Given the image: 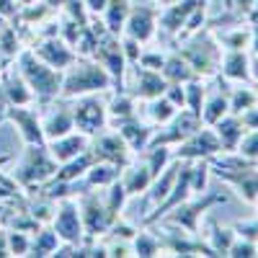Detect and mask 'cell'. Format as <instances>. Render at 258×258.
Instances as JSON below:
<instances>
[{"mask_svg": "<svg viewBox=\"0 0 258 258\" xmlns=\"http://www.w3.org/2000/svg\"><path fill=\"white\" fill-rule=\"evenodd\" d=\"M3 121H6V119H3V116H0V124H3Z\"/></svg>", "mask_w": 258, "mask_h": 258, "instance_id": "cell-63", "label": "cell"}, {"mask_svg": "<svg viewBox=\"0 0 258 258\" xmlns=\"http://www.w3.org/2000/svg\"><path fill=\"white\" fill-rule=\"evenodd\" d=\"M52 230L57 232V238L62 243H70V245H80L85 238V230H83V220H80V209H78V199L75 197H64L57 199L54 207V217H52Z\"/></svg>", "mask_w": 258, "mask_h": 258, "instance_id": "cell-10", "label": "cell"}, {"mask_svg": "<svg viewBox=\"0 0 258 258\" xmlns=\"http://www.w3.org/2000/svg\"><path fill=\"white\" fill-rule=\"evenodd\" d=\"M240 121L245 124V129H258V106L243 111V114H240Z\"/></svg>", "mask_w": 258, "mask_h": 258, "instance_id": "cell-50", "label": "cell"}, {"mask_svg": "<svg viewBox=\"0 0 258 258\" xmlns=\"http://www.w3.org/2000/svg\"><path fill=\"white\" fill-rule=\"evenodd\" d=\"M222 202H225V197H220V194H209V197H202V199L188 197L183 204H178L176 209H170L165 217H160L158 222H168V225H173V227H181V230H186V232L197 235V232L202 230L204 214H207L212 207L222 204Z\"/></svg>", "mask_w": 258, "mask_h": 258, "instance_id": "cell-7", "label": "cell"}, {"mask_svg": "<svg viewBox=\"0 0 258 258\" xmlns=\"http://www.w3.org/2000/svg\"><path fill=\"white\" fill-rule=\"evenodd\" d=\"M253 165H255V170H258V160H255V163H253Z\"/></svg>", "mask_w": 258, "mask_h": 258, "instance_id": "cell-62", "label": "cell"}, {"mask_svg": "<svg viewBox=\"0 0 258 258\" xmlns=\"http://www.w3.org/2000/svg\"><path fill=\"white\" fill-rule=\"evenodd\" d=\"M207 3H212V0H176V3H170V6H163L158 11V29L176 39L178 31L183 29V24L188 21V16Z\"/></svg>", "mask_w": 258, "mask_h": 258, "instance_id": "cell-17", "label": "cell"}, {"mask_svg": "<svg viewBox=\"0 0 258 258\" xmlns=\"http://www.w3.org/2000/svg\"><path fill=\"white\" fill-rule=\"evenodd\" d=\"M250 16H258V0L253 3V13H250Z\"/></svg>", "mask_w": 258, "mask_h": 258, "instance_id": "cell-59", "label": "cell"}, {"mask_svg": "<svg viewBox=\"0 0 258 258\" xmlns=\"http://www.w3.org/2000/svg\"><path fill=\"white\" fill-rule=\"evenodd\" d=\"M16 3H18L21 8H24V6H34V3H36V0H16Z\"/></svg>", "mask_w": 258, "mask_h": 258, "instance_id": "cell-58", "label": "cell"}, {"mask_svg": "<svg viewBox=\"0 0 258 258\" xmlns=\"http://www.w3.org/2000/svg\"><path fill=\"white\" fill-rule=\"evenodd\" d=\"M235 153L250 163L258 160V129H245V135L238 142V147H235Z\"/></svg>", "mask_w": 258, "mask_h": 258, "instance_id": "cell-41", "label": "cell"}, {"mask_svg": "<svg viewBox=\"0 0 258 258\" xmlns=\"http://www.w3.org/2000/svg\"><path fill=\"white\" fill-rule=\"evenodd\" d=\"M93 59L101 62V64H103V70L111 75V80H114V91H124L129 64H126V57H124V49H121V36L103 31V34L98 36V44H96Z\"/></svg>", "mask_w": 258, "mask_h": 258, "instance_id": "cell-8", "label": "cell"}, {"mask_svg": "<svg viewBox=\"0 0 258 258\" xmlns=\"http://www.w3.org/2000/svg\"><path fill=\"white\" fill-rule=\"evenodd\" d=\"M250 83L258 88V54H250Z\"/></svg>", "mask_w": 258, "mask_h": 258, "instance_id": "cell-54", "label": "cell"}, {"mask_svg": "<svg viewBox=\"0 0 258 258\" xmlns=\"http://www.w3.org/2000/svg\"><path fill=\"white\" fill-rule=\"evenodd\" d=\"M93 163H96V155H93V150L88 147V150H85V153H80L78 158H73V160H68V163H59L54 178H57V181L75 183V181H80V178L85 176V170H88Z\"/></svg>", "mask_w": 258, "mask_h": 258, "instance_id": "cell-30", "label": "cell"}, {"mask_svg": "<svg viewBox=\"0 0 258 258\" xmlns=\"http://www.w3.org/2000/svg\"><path fill=\"white\" fill-rule=\"evenodd\" d=\"M78 209H80V220H83V230H85V238H103L109 232L114 217L106 209L103 202V194H98V188H83L78 194Z\"/></svg>", "mask_w": 258, "mask_h": 258, "instance_id": "cell-6", "label": "cell"}, {"mask_svg": "<svg viewBox=\"0 0 258 258\" xmlns=\"http://www.w3.org/2000/svg\"><path fill=\"white\" fill-rule=\"evenodd\" d=\"M114 129L124 137V142L132 147L135 155H140L142 150L150 145V140H153V132H155V126L150 124V121H142L140 116H132V119H126V121H119Z\"/></svg>", "mask_w": 258, "mask_h": 258, "instance_id": "cell-24", "label": "cell"}, {"mask_svg": "<svg viewBox=\"0 0 258 258\" xmlns=\"http://www.w3.org/2000/svg\"><path fill=\"white\" fill-rule=\"evenodd\" d=\"M3 209H6V207H3V204H0V225H3Z\"/></svg>", "mask_w": 258, "mask_h": 258, "instance_id": "cell-61", "label": "cell"}, {"mask_svg": "<svg viewBox=\"0 0 258 258\" xmlns=\"http://www.w3.org/2000/svg\"><path fill=\"white\" fill-rule=\"evenodd\" d=\"M217 78H220L222 88L214 91V93H207V98H204V103H202V111H199V119H202V124H207V126H214L225 114H230V103H227L230 83H227L222 75H217Z\"/></svg>", "mask_w": 258, "mask_h": 258, "instance_id": "cell-25", "label": "cell"}, {"mask_svg": "<svg viewBox=\"0 0 258 258\" xmlns=\"http://www.w3.org/2000/svg\"><path fill=\"white\" fill-rule=\"evenodd\" d=\"M91 150H93L96 160H106V163H111L116 168H124L129 160L135 158L132 147L124 142V137L116 132V129H111V132H109V126L91 140Z\"/></svg>", "mask_w": 258, "mask_h": 258, "instance_id": "cell-14", "label": "cell"}, {"mask_svg": "<svg viewBox=\"0 0 258 258\" xmlns=\"http://www.w3.org/2000/svg\"><path fill=\"white\" fill-rule=\"evenodd\" d=\"M114 91L111 75L103 70V64L96 62L93 57H75V62L62 73V88L59 98H80L91 93H109Z\"/></svg>", "mask_w": 258, "mask_h": 258, "instance_id": "cell-1", "label": "cell"}, {"mask_svg": "<svg viewBox=\"0 0 258 258\" xmlns=\"http://www.w3.org/2000/svg\"><path fill=\"white\" fill-rule=\"evenodd\" d=\"M129 11H132V0H109V6L103 8V13L98 18L103 21V26H106V31H109V34L121 36Z\"/></svg>", "mask_w": 258, "mask_h": 258, "instance_id": "cell-29", "label": "cell"}, {"mask_svg": "<svg viewBox=\"0 0 258 258\" xmlns=\"http://www.w3.org/2000/svg\"><path fill=\"white\" fill-rule=\"evenodd\" d=\"M158 11L160 6H137L132 3V11L126 16V24H124V34L121 36H132L137 39L140 44H150L155 36H158Z\"/></svg>", "mask_w": 258, "mask_h": 258, "instance_id": "cell-15", "label": "cell"}, {"mask_svg": "<svg viewBox=\"0 0 258 258\" xmlns=\"http://www.w3.org/2000/svg\"><path fill=\"white\" fill-rule=\"evenodd\" d=\"M212 129H214V135H217L222 150H235L238 142L243 140V135H245V124L240 121L238 114H225Z\"/></svg>", "mask_w": 258, "mask_h": 258, "instance_id": "cell-27", "label": "cell"}, {"mask_svg": "<svg viewBox=\"0 0 258 258\" xmlns=\"http://www.w3.org/2000/svg\"><path fill=\"white\" fill-rule=\"evenodd\" d=\"M83 3H85V8H88L91 16H101L103 8L109 6V0H83Z\"/></svg>", "mask_w": 258, "mask_h": 258, "instance_id": "cell-52", "label": "cell"}, {"mask_svg": "<svg viewBox=\"0 0 258 258\" xmlns=\"http://www.w3.org/2000/svg\"><path fill=\"white\" fill-rule=\"evenodd\" d=\"M21 6L16 3V0H0V16H3L6 21H16Z\"/></svg>", "mask_w": 258, "mask_h": 258, "instance_id": "cell-49", "label": "cell"}, {"mask_svg": "<svg viewBox=\"0 0 258 258\" xmlns=\"http://www.w3.org/2000/svg\"><path fill=\"white\" fill-rule=\"evenodd\" d=\"M255 255H258V243L235 235V240L227 248V258H255Z\"/></svg>", "mask_w": 258, "mask_h": 258, "instance_id": "cell-43", "label": "cell"}, {"mask_svg": "<svg viewBox=\"0 0 258 258\" xmlns=\"http://www.w3.org/2000/svg\"><path fill=\"white\" fill-rule=\"evenodd\" d=\"M29 49L41 59V62H47L49 68L64 73L70 68V64L75 62V49L64 41L62 36H34V41L29 44Z\"/></svg>", "mask_w": 258, "mask_h": 258, "instance_id": "cell-13", "label": "cell"}, {"mask_svg": "<svg viewBox=\"0 0 258 258\" xmlns=\"http://www.w3.org/2000/svg\"><path fill=\"white\" fill-rule=\"evenodd\" d=\"M0 88H3V98L8 106H29V103H36L29 83L24 80V75H21V70L16 68V62H11L3 78H0Z\"/></svg>", "mask_w": 258, "mask_h": 258, "instance_id": "cell-19", "label": "cell"}, {"mask_svg": "<svg viewBox=\"0 0 258 258\" xmlns=\"http://www.w3.org/2000/svg\"><path fill=\"white\" fill-rule=\"evenodd\" d=\"M41 3H44V6H49L54 13H59V8H62V0H41Z\"/></svg>", "mask_w": 258, "mask_h": 258, "instance_id": "cell-55", "label": "cell"}, {"mask_svg": "<svg viewBox=\"0 0 258 258\" xmlns=\"http://www.w3.org/2000/svg\"><path fill=\"white\" fill-rule=\"evenodd\" d=\"M170 103L176 106V109H183L186 103V93H183V83H168L165 85V93H163Z\"/></svg>", "mask_w": 258, "mask_h": 258, "instance_id": "cell-46", "label": "cell"}, {"mask_svg": "<svg viewBox=\"0 0 258 258\" xmlns=\"http://www.w3.org/2000/svg\"><path fill=\"white\" fill-rule=\"evenodd\" d=\"M160 75H163L168 83H188L191 78H197V73L191 70V64L181 57L178 49H173V52L165 54V62H163Z\"/></svg>", "mask_w": 258, "mask_h": 258, "instance_id": "cell-32", "label": "cell"}, {"mask_svg": "<svg viewBox=\"0 0 258 258\" xmlns=\"http://www.w3.org/2000/svg\"><path fill=\"white\" fill-rule=\"evenodd\" d=\"M227 103H230V114H243L253 106H258V88L253 83H232L227 91Z\"/></svg>", "mask_w": 258, "mask_h": 258, "instance_id": "cell-28", "label": "cell"}, {"mask_svg": "<svg viewBox=\"0 0 258 258\" xmlns=\"http://www.w3.org/2000/svg\"><path fill=\"white\" fill-rule=\"evenodd\" d=\"M57 165L59 163L49 155L47 145H26L24 153H21V158L16 160L13 170H11V176L21 186V191L31 194L41 183H47L49 178H54Z\"/></svg>", "mask_w": 258, "mask_h": 258, "instance_id": "cell-4", "label": "cell"}, {"mask_svg": "<svg viewBox=\"0 0 258 258\" xmlns=\"http://www.w3.org/2000/svg\"><path fill=\"white\" fill-rule=\"evenodd\" d=\"M176 49L181 52V57L191 64V70L197 73V78H204V80H212L214 75L220 73V57H222V47L217 44L212 29L204 26L202 31L191 34L186 39H178L176 41Z\"/></svg>", "mask_w": 258, "mask_h": 258, "instance_id": "cell-3", "label": "cell"}, {"mask_svg": "<svg viewBox=\"0 0 258 258\" xmlns=\"http://www.w3.org/2000/svg\"><path fill=\"white\" fill-rule=\"evenodd\" d=\"M199 126H202V119H199L197 114L188 111V109H178V114L170 119V121L155 126L150 145H168V147H176L178 142H183L186 137H191Z\"/></svg>", "mask_w": 258, "mask_h": 258, "instance_id": "cell-12", "label": "cell"}, {"mask_svg": "<svg viewBox=\"0 0 258 258\" xmlns=\"http://www.w3.org/2000/svg\"><path fill=\"white\" fill-rule=\"evenodd\" d=\"M126 75H132V85H126V88H132V91H126V93H132L137 101H150V98H158L165 93V85L168 80L155 73V70H145V68H129Z\"/></svg>", "mask_w": 258, "mask_h": 258, "instance_id": "cell-18", "label": "cell"}, {"mask_svg": "<svg viewBox=\"0 0 258 258\" xmlns=\"http://www.w3.org/2000/svg\"><path fill=\"white\" fill-rule=\"evenodd\" d=\"M13 62L21 70V75H24V80L29 83V88L36 98V106H44V103L59 98V88H62V73L59 70L49 68L47 62H41L29 47L21 49Z\"/></svg>", "mask_w": 258, "mask_h": 258, "instance_id": "cell-2", "label": "cell"}, {"mask_svg": "<svg viewBox=\"0 0 258 258\" xmlns=\"http://www.w3.org/2000/svg\"><path fill=\"white\" fill-rule=\"evenodd\" d=\"M59 238L57 232L52 230V225H41L34 235H31V250L29 255H36V258H47V255H54V250L59 248Z\"/></svg>", "mask_w": 258, "mask_h": 258, "instance_id": "cell-35", "label": "cell"}, {"mask_svg": "<svg viewBox=\"0 0 258 258\" xmlns=\"http://www.w3.org/2000/svg\"><path fill=\"white\" fill-rule=\"evenodd\" d=\"M217 178L222 183H227L230 188H235V194H238L245 204L255 202V197H258V170H255V165L230 170V173H217Z\"/></svg>", "mask_w": 258, "mask_h": 258, "instance_id": "cell-23", "label": "cell"}, {"mask_svg": "<svg viewBox=\"0 0 258 258\" xmlns=\"http://www.w3.org/2000/svg\"><path fill=\"white\" fill-rule=\"evenodd\" d=\"M217 153H222V145L214 135V129L202 124L191 137H186L183 142H178L173 147V158L178 160H209Z\"/></svg>", "mask_w": 258, "mask_h": 258, "instance_id": "cell-11", "label": "cell"}, {"mask_svg": "<svg viewBox=\"0 0 258 258\" xmlns=\"http://www.w3.org/2000/svg\"><path fill=\"white\" fill-rule=\"evenodd\" d=\"M6 121L16 126L24 145H47L44 129H41V109L36 103L29 106H8L6 103Z\"/></svg>", "mask_w": 258, "mask_h": 258, "instance_id": "cell-9", "label": "cell"}, {"mask_svg": "<svg viewBox=\"0 0 258 258\" xmlns=\"http://www.w3.org/2000/svg\"><path fill=\"white\" fill-rule=\"evenodd\" d=\"M8 248H11V255H16V258L29 255V250H31V235L8 227Z\"/></svg>", "mask_w": 258, "mask_h": 258, "instance_id": "cell-42", "label": "cell"}, {"mask_svg": "<svg viewBox=\"0 0 258 258\" xmlns=\"http://www.w3.org/2000/svg\"><path fill=\"white\" fill-rule=\"evenodd\" d=\"M91 147V137L78 132V129H73V132L62 135V137H54V140H47V150L49 155L57 160V163H68L73 158H78L80 153H85V150Z\"/></svg>", "mask_w": 258, "mask_h": 258, "instance_id": "cell-21", "label": "cell"}, {"mask_svg": "<svg viewBox=\"0 0 258 258\" xmlns=\"http://www.w3.org/2000/svg\"><path fill=\"white\" fill-rule=\"evenodd\" d=\"M183 93H186V103H183V109L194 111L199 116L202 111V103L207 98V80L204 78H191L188 83H183Z\"/></svg>", "mask_w": 258, "mask_h": 258, "instance_id": "cell-39", "label": "cell"}, {"mask_svg": "<svg viewBox=\"0 0 258 258\" xmlns=\"http://www.w3.org/2000/svg\"><path fill=\"white\" fill-rule=\"evenodd\" d=\"M253 3L255 0H227V11H232L235 16H240V18H250Z\"/></svg>", "mask_w": 258, "mask_h": 258, "instance_id": "cell-48", "label": "cell"}, {"mask_svg": "<svg viewBox=\"0 0 258 258\" xmlns=\"http://www.w3.org/2000/svg\"><path fill=\"white\" fill-rule=\"evenodd\" d=\"M209 176H212L209 160H191V191H194V197L207 191V181H209Z\"/></svg>", "mask_w": 258, "mask_h": 258, "instance_id": "cell-40", "label": "cell"}, {"mask_svg": "<svg viewBox=\"0 0 258 258\" xmlns=\"http://www.w3.org/2000/svg\"><path fill=\"white\" fill-rule=\"evenodd\" d=\"M101 194H103V202H106V209H109V214H111L114 220H119L121 212H124V207H126V202H129V194L124 191L121 181H114L111 186L101 188Z\"/></svg>", "mask_w": 258, "mask_h": 258, "instance_id": "cell-38", "label": "cell"}, {"mask_svg": "<svg viewBox=\"0 0 258 258\" xmlns=\"http://www.w3.org/2000/svg\"><path fill=\"white\" fill-rule=\"evenodd\" d=\"M106 96L109 93H91V96H80L70 101V111L75 129L83 135H88L91 140L101 135L109 126V111H106Z\"/></svg>", "mask_w": 258, "mask_h": 258, "instance_id": "cell-5", "label": "cell"}, {"mask_svg": "<svg viewBox=\"0 0 258 258\" xmlns=\"http://www.w3.org/2000/svg\"><path fill=\"white\" fill-rule=\"evenodd\" d=\"M0 258H11V248H8V227L0 225Z\"/></svg>", "mask_w": 258, "mask_h": 258, "instance_id": "cell-53", "label": "cell"}, {"mask_svg": "<svg viewBox=\"0 0 258 258\" xmlns=\"http://www.w3.org/2000/svg\"><path fill=\"white\" fill-rule=\"evenodd\" d=\"M253 209H255V217H258V197H255V202H253Z\"/></svg>", "mask_w": 258, "mask_h": 258, "instance_id": "cell-60", "label": "cell"}, {"mask_svg": "<svg viewBox=\"0 0 258 258\" xmlns=\"http://www.w3.org/2000/svg\"><path fill=\"white\" fill-rule=\"evenodd\" d=\"M248 24H250V54H258V16H250Z\"/></svg>", "mask_w": 258, "mask_h": 258, "instance_id": "cell-51", "label": "cell"}, {"mask_svg": "<svg viewBox=\"0 0 258 258\" xmlns=\"http://www.w3.org/2000/svg\"><path fill=\"white\" fill-rule=\"evenodd\" d=\"M121 176V168L111 165V163H106V160H96L88 170H85V176H83V183L88 186V188H106V186H111L114 181H119Z\"/></svg>", "mask_w": 258, "mask_h": 258, "instance_id": "cell-31", "label": "cell"}, {"mask_svg": "<svg viewBox=\"0 0 258 258\" xmlns=\"http://www.w3.org/2000/svg\"><path fill=\"white\" fill-rule=\"evenodd\" d=\"M235 235L238 238H245V240H253V243H258V217L253 214L250 220H240V222H235Z\"/></svg>", "mask_w": 258, "mask_h": 258, "instance_id": "cell-45", "label": "cell"}, {"mask_svg": "<svg viewBox=\"0 0 258 258\" xmlns=\"http://www.w3.org/2000/svg\"><path fill=\"white\" fill-rule=\"evenodd\" d=\"M41 109V129H44V137L47 140H54V137H62L75 129V121H73V111H70V101L68 98H54Z\"/></svg>", "mask_w": 258, "mask_h": 258, "instance_id": "cell-16", "label": "cell"}, {"mask_svg": "<svg viewBox=\"0 0 258 258\" xmlns=\"http://www.w3.org/2000/svg\"><path fill=\"white\" fill-rule=\"evenodd\" d=\"M119 181H121L124 191L129 194V199H132V197H145L150 183H153V173H150V168L142 160V155H135L132 160L121 168Z\"/></svg>", "mask_w": 258, "mask_h": 258, "instance_id": "cell-20", "label": "cell"}, {"mask_svg": "<svg viewBox=\"0 0 258 258\" xmlns=\"http://www.w3.org/2000/svg\"><path fill=\"white\" fill-rule=\"evenodd\" d=\"M163 62H165V54L163 52H158V49H142L140 52V59H137V68L160 73L163 70Z\"/></svg>", "mask_w": 258, "mask_h": 258, "instance_id": "cell-44", "label": "cell"}, {"mask_svg": "<svg viewBox=\"0 0 258 258\" xmlns=\"http://www.w3.org/2000/svg\"><path fill=\"white\" fill-rule=\"evenodd\" d=\"M232 240H235L232 227H225L220 222H209V232H204V245L209 248L212 255H227V248H230Z\"/></svg>", "mask_w": 258, "mask_h": 258, "instance_id": "cell-33", "label": "cell"}, {"mask_svg": "<svg viewBox=\"0 0 258 258\" xmlns=\"http://www.w3.org/2000/svg\"><path fill=\"white\" fill-rule=\"evenodd\" d=\"M106 111H109V126H116L119 121L140 116L137 98L132 93H126V91H109V98H106Z\"/></svg>", "mask_w": 258, "mask_h": 258, "instance_id": "cell-26", "label": "cell"}, {"mask_svg": "<svg viewBox=\"0 0 258 258\" xmlns=\"http://www.w3.org/2000/svg\"><path fill=\"white\" fill-rule=\"evenodd\" d=\"M145 114H147V121L153 124V126H160V124H165V121H170L176 114H178V109L173 103H170L165 96H158V98H150V101H145Z\"/></svg>", "mask_w": 258, "mask_h": 258, "instance_id": "cell-37", "label": "cell"}, {"mask_svg": "<svg viewBox=\"0 0 258 258\" xmlns=\"http://www.w3.org/2000/svg\"><path fill=\"white\" fill-rule=\"evenodd\" d=\"M140 155H142V160L147 163L150 173H153V178H155L160 170L168 168L170 160H173V147H168V145H147Z\"/></svg>", "mask_w": 258, "mask_h": 258, "instance_id": "cell-36", "label": "cell"}, {"mask_svg": "<svg viewBox=\"0 0 258 258\" xmlns=\"http://www.w3.org/2000/svg\"><path fill=\"white\" fill-rule=\"evenodd\" d=\"M227 83H250V52L248 49H222L220 73Z\"/></svg>", "mask_w": 258, "mask_h": 258, "instance_id": "cell-22", "label": "cell"}, {"mask_svg": "<svg viewBox=\"0 0 258 258\" xmlns=\"http://www.w3.org/2000/svg\"><path fill=\"white\" fill-rule=\"evenodd\" d=\"M153 3H155V6H160V8H163V6H170V3H176V0H153Z\"/></svg>", "mask_w": 258, "mask_h": 258, "instance_id": "cell-57", "label": "cell"}, {"mask_svg": "<svg viewBox=\"0 0 258 258\" xmlns=\"http://www.w3.org/2000/svg\"><path fill=\"white\" fill-rule=\"evenodd\" d=\"M8 64H11V62H6L3 57H0V78H3V73H6V68H8Z\"/></svg>", "mask_w": 258, "mask_h": 258, "instance_id": "cell-56", "label": "cell"}, {"mask_svg": "<svg viewBox=\"0 0 258 258\" xmlns=\"http://www.w3.org/2000/svg\"><path fill=\"white\" fill-rule=\"evenodd\" d=\"M114 243H106V255H114V258H126L132 255V245H129L126 240H116L111 238Z\"/></svg>", "mask_w": 258, "mask_h": 258, "instance_id": "cell-47", "label": "cell"}, {"mask_svg": "<svg viewBox=\"0 0 258 258\" xmlns=\"http://www.w3.org/2000/svg\"><path fill=\"white\" fill-rule=\"evenodd\" d=\"M129 245H132V255H137V258H153V255H160L163 253L160 238H158L155 232H150L147 225H142L135 232V238L129 240Z\"/></svg>", "mask_w": 258, "mask_h": 258, "instance_id": "cell-34", "label": "cell"}]
</instances>
